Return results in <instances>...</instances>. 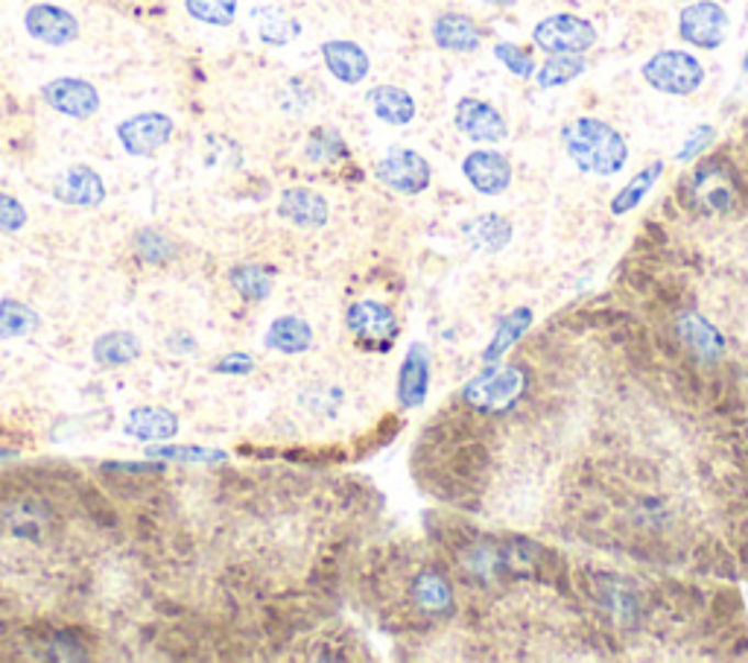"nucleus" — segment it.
<instances>
[{"instance_id":"f257e3e1","label":"nucleus","mask_w":748,"mask_h":663,"mask_svg":"<svg viewBox=\"0 0 748 663\" xmlns=\"http://www.w3.org/2000/svg\"><path fill=\"white\" fill-rule=\"evenodd\" d=\"M565 147L573 165L594 176H617L628 161V144L611 123L579 117L565 130Z\"/></svg>"},{"instance_id":"f03ea898","label":"nucleus","mask_w":748,"mask_h":663,"mask_svg":"<svg viewBox=\"0 0 748 663\" xmlns=\"http://www.w3.org/2000/svg\"><path fill=\"white\" fill-rule=\"evenodd\" d=\"M529 378L521 366H485L462 386V401L477 413L503 415L526 395Z\"/></svg>"},{"instance_id":"7ed1b4c3","label":"nucleus","mask_w":748,"mask_h":663,"mask_svg":"<svg viewBox=\"0 0 748 663\" xmlns=\"http://www.w3.org/2000/svg\"><path fill=\"white\" fill-rule=\"evenodd\" d=\"M644 79L661 94L688 97L705 82V68L690 53L661 50L644 65Z\"/></svg>"},{"instance_id":"20e7f679","label":"nucleus","mask_w":748,"mask_h":663,"mask_svg":"<svg viewBox=\"0 0 748 663\" xmlns=\"http://www.w3.org/2000/svg\"><path fill=\"white\" fill-rule=\"evenodd\" d=\"M535 44L547 53H588L596 44V30L579 15H550L535 26Z\"/></svg>"},{"instance_id":"39448f33","label":"nucleus","mask_w":748,"mask_h":663,"mask_svg":"<svg viewBox=\"0 0 748 663\" xmlns=\"http://www.w3.org/2000/svg\"><path fill=\"white\" fill-rule=\"evenodd\" d=\"M345 322H348V330L354 334V339L362 348H371V351H389L398 339L395 313L389 311L387 304L371 302V299L351 304Z\"/></svg>"},{"instance_id":"423d86ee","label":"nucleus","mask_w":748,"mask_h":663,"mask_svg":"<svg viewBox=\"0 0 748 663\" xmlns=\"http://www.w3.org/2000/svg\"><path fill=\"white\" fill-rule=\"evenodd\" d=\"M375 176H378V181H383L387 188L415 196V193H422V190L431 188L433 170L422 153H415V149L406 147H395L380 158L378 167H375Z\"/></svg>"},{"instance_id":"0eeeda50","label":"nucleus","mask_w":748,"mask_h":663,"mask_svg":"<svg viewBox=\"0 0 748 663\" xmlns=\"http://www.w3.org/2000/svg\"><path fill=\"white\" fill-rule=\"evenodd\" d=\"M728 26H732L728 12L714 0L690 3L679 18L681 38L693 47H702V50H716L728 38Z\"/></svg>"},{"instance_id":"6e6552de","label":"nucleus","mask_w":748,"mask_h":663,"mask_svg":"<svg viewBox=\"0 0 748 663\" xmlns=\"http://www.w3.org/2000/svg\"><path fill=\"white\" fill-rule=\"evenodd\" d=\"M172 117L164 112L132 114L118 126V141L121 147L135 158H149L172 138Z\"/></svg>"},{"instance_id":"1a4fd4ad","label":"nucleus","mask_w":748,"mask_h":663,"mask_svg":"<svg viewBox=\"0 0 748 663\" xmlns=\"http://www.w3.org/2000/svg\"><path fill=\"white\" fill-rule=\"evenodd\" d=\"M690 196L707 214H725L737 205V179L728 167L707 161L690 179Z\"/></svg>"},{"instance_id":"9d476101","label":"nucleus","mask_w":748,"mask_h":663,"mask_svg":"<svg viewBox=\"0 0 748 663\" xmlns=\"http://www.w3.org/2000/svg\"><path fill=\"white\" fill-rule=\"evenodd\" d=\"M44 103L51 105L53 112L74 117V121H88L94 117L100 109V91L91 82L77 77H59L47 82L42 91Z\"/></svg>"},{"instance_id":"9b49d317","label":"nucleus","mask_w":748,"mask_h":663,"mask_svg":"<svg viewBox=\"0 0 748 663\" xmlns=\"http://www.w3.org/2000/svg\"><path fill=\"white\" fill-rule=\"evenodd\" d=\"M454 123L465 138L477 141V144H498V141L509 135L503 114L491 103H485V100H477V97H462L456 103Z\"/></svg>"},{"instance_id":"f8f14e48","label":"nucleus","mask_w":748,"mask_h":663,"mask_svg":"<svg viewBox=\"0 0 748 663\" xmlns=\"http://www.w3.org/2000/svg\"><path fill=\"white\" fill-rule=\"evenodd\" d=\"M24 26L35 42L47 44V47H65L79 38L77 18L70 15L68 9L53 7V3H33L26 9Z\"/></svg>"},{"instance_id":"ddd939ff","label":"nucleus","mask_w":748,"mask_h":663,"mask_svg":"<svg viewBox=\"0 0 748 663\" xmlns=\"http://www.w3.org/2000/svg\"><path fill=\"white\" fill-rule=\"evenodd\" d=\"M462 172L465 179L471 181V188L480 190L482 196H498L512 184V165L506 156H500L494 149H473L462 161Z\"/></svg>"},{"instance_id":"4468645a","label":"nucleus","mask_w":748,"mask_h":663,"mask_svg":"<svg viewBox=\"0 0 748 663\" xmlns=\"http://www.w3.org/2000/svg\"><path fill=\"white\" fill-rule=\"evenodd\" d=\"M53 196L74 207H97L103 205L105 184L100 172L91 170L88 165H74L62 172L56 184H53Z\"/></svg>"},{"instance_id":"2eb2a0df","label":"nucleus","mask_w":748,"mask_h":663,"mask_svg":"<svg viewBox=\"0 0 748 663\" xmlns=\"http://www.w3.org/2000/svg\"><path fill=\"white\" fill-rule=\"evenodd\" d=\"M431 351L422 342L410 345L401 374H398V401H401V406L413 409V406L424 404V397L431 392Z\"/></svg>"},{"instance_id":"dca6fc26","label":"nucleus","mask_w":748,"mask_h":663,"mask_svg":"<svg viewBox=\"0 0 748 663\" xmlns=\"http://www.w3.org/2000/svg\"><path fill=\"white\" fill-rule=\"evenodd\" d=\"M278 214L284 216L287 223L299 225V228H322L331 216L327 199L310 188H290L281 193L278 202Z\"/></svg>"},{"instance_id":"f3484780","label":"nucleus","mask_w":748,"mask_h":663,"mask_svg":"<svg viewBox=\"0 0 748 663\" xmlns=\"http://www.w3.org/2000/svg\"><path fill=\"white\" fill-rule=\"evenodd\" d=\"M676 328H679V339L688 345L693 357H699V360L705 362L723 360L725 339L705 316H699V313L693 311L681 313L679 322H676Z\"/></svg>"},{"instance_id":"a211bd4d","label":"nucleus","mask_w":748,"mask_h":663,"mask_svg":"<svg viewBox=\"0 0 748 663\" xmlns=\"http://www.w3.org/2000/svg\"><path fill=\"white\" fill-rule=\"evenodd\" d=\"M322 59L327 70L345 86H360L369 77V56L360 44L354 42H325L322 44Z\"/></svg>"},{"instance_id":"6ab92c4d","label":"nucleus","mask_w":748,"mask_h":663,"mask_svg":"<svg viewBox=\"0 0 748 663\" xmlns=\"http://www.w3.org/2000/svg\"><path fill=\"white\" fill-rule=\"evenodd\" d=\"M123 432L138 441L176 439L179 418L170 409H161V406H138V409H132L126 424H123Z\"/></svg>"},{"instance_id":"aec40b11","label":"nucleus","mask_w":748,"mask_h":663,"mask_svg":"<svg viewBox=\"0 0 748 663\" xmlns=\"http://www.w3.org/2000/svg\"><path fill=\"white\" fill-rule=\"evenodd\" d=\"M433 42L439 44L442 50L471 53L480 47L482 33L480 26L473 24L468 15L445 12V15H439L433 21Z\"/></svg>"},{"instance_id":"412c9836","label":"nucleus","mask_w":748,"mask_h":663,"mask_svg":"<svg viewBox=\"0 0 748 663\" xmlns=\"http://www.w3.org/2000/svg\"><path fill=\"white\" fill-rule=\"evenodd\" d=\"M366 103L371 105L375 117L389 126H406L415 117V100L410 91L398 86H378L366 94Z\"/></svg>"},{"instance_id":"4be33fe9","label":"nucleus","mask_w":748,"mask_h":663,"mask_svg":"<svg viewBox=\"0 0 748 663\" xmlns=\"http://www.w3.org/2000/svg\"><path fill=\"white\" fill-rule=\"evenodd\" d=\"M462 234L473 251H503L512 240V223L498 214H482L465 223Z\"/></svg>"},{"instance_id":"5701e85b","label":"nucleus","mask_w":748,"mask_h":663,"mask_svg":"<svg viewBox=\"0 0 748 663\" xmlns=\"http://www.w3.org/2000/svg\"><path fill=\"white\" fill-rule=\"evenodd\" d=\"M252 18H255V30H258L260 42L272 44V47H284V44L295 42L301 35V24L293 15H287L284 9L258 7L252 12Z\"/></svg>"},{"instance_id":"b1692460","label":"nucleus","mask_w":748,"mask_h":663,"mask_svg":"<svg viewBox=\"0 0 748 663\" xmlns=\"http://www.w3.org/2000/svg\"><path fill=\"white\" fill-rule=\"evenodd\" d=\"M415 605L427 614H448L454 608V591H450V582L442 573H418L410 587Z\"/></svg>"},{"instance_id":"393cba45","label":"nucleus","mask_w":748,"mask_h":663,"mask_svg":"<svg viewBox=\"0 0 748 663\" xmlns=\"http://www.w3.org/2000/svg\"><path fill=\"white\" fill-rule=\"evenodd\" d=\"M313 342V330L299 316H278L267 330V345L281 353H304Z\"/></svg>"},{"instance_id":"a878e982","label":"nucleus","mask_w":748,"mask_h":663,"mask_svg":"<svg viewBox=\"0 0 748 663\" xmlns=\"http://www.w3.org/2000/svg\"><path fill=\"white\" fill-rule=\"evenodd\" d=\"M529 325H533V311L529 307H517V311L506 313L503 319H500L498 325V334L491 336L489 348L482 351V360L485 362H494V360H503V353L512 348V345L521 339V336L529 330Z\"/></svg>"},{"instance_id":"bb28decb","label":"nucleus","mask_w":748,"mask_h":663,"mask_svg":"<svg viewBox=\"0 0 748 663\" xmlns=\"http://www.w3.org/2000/svg\"><path fill=\"white\" fill-rule=\"evenodd\" d=\"M141 357V339L126 330H112L103 334L94 342V360L100 366H126Z\"/></svg>"},{"instance_id":"cd10ccee","label":"nucleus","mask_w":748,"mask_h":663,"mask_svg":"<svg viewBox=\"0 0 748 663\" xmlns=\"http://www.w3.org/2000/svg\"><path fill=\"white\" fill-rule=\"evenodd\" d=\"M588 68V61L582 59V53H550V59L544 61L542 70L535 74L542 88H559L582 77Z\"/></svg>"},{"instance_id":"c85d7f7f","label":"nucleus","mask_w":748,"mask_h":663,"mask_svg":"<svg viewBox=\"0 0 748 663\" xmlns=\"http://www.w3.org/2000/svg\"><path fill=\"white\" fill-rule=\"evenodd\" d=\"M661 172H663V161H652L649 167H644V170L637 172L635 179L628 181L626 188H619L617 196L611 199V214L619 216V214H628V211H635V207L644 202L646 193L655 188V181L661 179Z\"/></svg>"},{"instance_id":"c756f323","label":"nucleus","mask_w":748,"mask_h":663,"mask_svg":"<svg viewBox=\"0 0 748 663\" xmlns=\"http://www.w3.org/2000/svg\"><path fill=\"white\" fill-rule=\"evenodd\" d=\"M42 319L30 304L18 302V299H3L0 302V336L15 339V336H30L38 330Z\"/></svg>"},{"instance_id":"7c9ffc66","label":"nucleus","mask_w":748,"mask_h":663,"mask_svg":"<svg viewBox=\"0 0 748 663\" xmlns=\"http://www.w3.org/2000/svg\"><path fill=\"white\" fill-rule=\"evenodd\" d=\"M228 278H232V286L246 302H264L272 293V276L264 267H255V263L234 267Z\"/></svg>"},{"instance_id":"2f4dec72","label":"nucleus","mask_w":748,"mask_h":663,"mask_svg":"<svg viewBox=\"0 0 748 663\" xmlns=\"http://www.w3.org/2000/svg\"><path fill=\"white\" fill-rule=\"evenodd\" d=\"M308 158L313 165H336V161L348 158V147H345V141L339 132L322 126V130H316L310 135Z\"/></svg>"},{"instance_id":"473e14b6","label":"nucleus","mask_w":748,"mask_h":663,"mask_svg":"<svg viewBox=\"0 0 748 663\" xmlns=\"http://www.w3.org/2000/svg\"><path fill=\"white\" fill-rule=\"evenodd\" d=\"M185 9L190 18H197L202 24L228 26L237 15V0H185Z\"/></svg>"},{"instance_id":"72a5a7b5","label":"nucleus","mask_w":748,"mask_h":663,"mask_svg":"<svg viewBox=\"0 0 748 663\" xmlns=\"http://www.w3.org/2000/svg\"><path fill=\"white\" fill-rule=\"evenodd\" d=\"M153 459H167V462H190V465H211V462H225L223 450L211 448H149Z\"/></svg>"},{"instance_id":"f704fd0d","label":"nucleus","mask_w":748,"mask_h":663,"mask_svg":"<svg viewBox=\"0 0 748 663\" xmlns=\"http://www.w3.org/2000/svg\"><path fill=\"white\" fill-rule=\"evenodd\" d=\"M135 246H138L141 258L149 260V263H164V260H170L172 255H176L172 240L164 232H158V228H144V232L138 234Z\"/></svg>"},{"instance_id":"c9c22d12","label":"nucleus","mask_w":748,"mask_h":663,"mask_svg":"<svg viewBox=\"0 0 748 663\" xmlns=\"http://www.w3.org/2000/svg\"><path fill=\"white\" fill-rule=\"evenodd\" d=\"M494 56H498V59L503 61V65H506V70H512L515 77L529 79L535 74L533 53L526 50V47H521V44L500 42L498 47H494Z\"/></svg>"},{"instance_id":"e433bc0d","label":"nucleus","mask_w":748,"mask_h":663,"mask_svg":"<svg viewBox=\"0 0 748 663\" xmlns=\"http://www.w3.org/2000/svg\"><path fill=\"white\" fill-rule=\"evenodd\" d=\"M24 225H26L24 205H21L15 196H9V193H0V232H3V234L21 232Z\"/></svg>"},{"instance_id":"4c0bfd02","label":"nucleus","mask_w":748,"mask_h":663,"mask_svg":"<svg viewBox=\"0 0 748 663\" xmlns=\"http://www.w3.org/2000/svg\"><path fill=\"white\" fill-rule=\"evenodd\" d=\"M716 138V130L714 126H707V123H702V126H696V130L690 132L688 141H684V147L679 149V161H693V158L699 156V153H705L711 144H714Z\"/></svg>"},{"instance_id":"58836bf2","label":"nucleus","mask_w":748,"mask_h":663,"mask_svg":"<svg viewBox=\"0 0 748 663\" xmlns=\"http://www.w3.org/2000/svg\"><path fill=\"white\" fill-rule=\"evenodd\" d=\"M252 369H255V360H252L249 353H228V357L216 362L220 374H249Z\"/></svg>"},{"instance_id":"ea45409f","label":"nucleus","mask_w":748,"mask_h":663,"mask_svg":"<svg viewBox=\"0 0 748 663\" xmlns=\"http://www.w3.org/2000/svg\"><path fill=\"white\" fill-rule=\"evenodd\" d=\"M485 3H491V7H509V3H515V0H485Z\"/></svg>"},{"instance_id":"a19ab883","label":"nucleus","mask_w":748,"mask_h":663,"mask_svg":"<svg viewBox=\"0 0 748 663\" xmlns=\"http://www.w3.org/2000/svg\"><path fill=\"white\" fill-rule=\"evenodd\" d=\"M15 457H18L15 450H0V462H3V459H15Z\"/></svg>"},{"instance_id":"79ce46f5","label":"nucleus","mask_w":748,"mask_h":663,"mask_svg":"<svg viewBox=\"0 0 748 663\" xmlns=\"http://www.w3.org/2000/svg\"><path fill=\"white\" fill-rule=\"evenodd\" d=\"M743 70H746V77H748V53H746V59H743Z\"/></svg>"}]
</instances>
